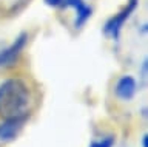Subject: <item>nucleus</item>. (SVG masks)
Listing matches in <instances>:
<instances>
[{
  "label": "nucleus",
  "mask_w": 148,
  "mask_h": 147,
  "mask_svg": "<svg viewBox=\"0 0 148 147\" xmlns=\"http://www.w3.org/2000/svg\"><path fill=\"white\" fill-rule=\"evenodd\" d=\"M25 43H26V34L23 33V34L18 36L8 48L0 50V67L11 65V63L17 59L18 54H20V51L23 50V47H25Z\"/></svg>",
  "instance_id": "f03ea898"
},
{
  "label": "nucleus",
  "mask_w": 148,
  "mask_h": 147,
  "mask_svg": "<svg viewBox=\"0 0 148 147\" xmlns=\"http://www.w3.org/2000/svg\"><path fill=\"white\" fill-rule=\"evenodd\" d=\"M63 6H73V8H76V11H77L76 26H77V28H80V26L86 22L88 17L91 16V10L82 2V0H65V5Z\"/></svg>",
  "instance_id": "423d86ee"
},
{
  "label": "nucleus",
  "mask_w": 148,
  "mask_h": 147,
  "mask_svg": "<svg viewBox=\"0 0 148 147\" xmlns=\"http://www.w3.org/2000/svg\"><path fill=\"white\" fill-rule=\"evenodd\" d=\"M49 6H63L65 5V0H45Z\"/></svg>",
  "instance_id": "6e6552de"
},
{
  "label": "nucleus",
  "mask_w": 148,
  "mask_h": 147,
  "mask_svg": "<svg viewBox=\"0 0 148 147\" xmlns=\"http://www.w3.org/2000/svg\"><path fill=\"white\" fill-rule=\"evenodd\" d=\"M25 119H3L0 124V139L11 141L17 136L18 130L22 128V124Z\"/></svg>",
  "instance_id": "20e7f679"
},
{
  "label": "nucleus",
  "mask_w": 148,
  "mask_h": 147,
  "mask_svg": "<svg viewBox=\"0 0 148 147\" xmlns=\"http://www.w3.org/2000/svg\"><path fill=\"white\" fill-rule=\"evenodd\" d=\"M116 93L120 99H131L134 93H136V81L133 79L131 76H123L122 79L117 82V87H116Z\"/></svg>",
  "instance_id": "39448f33"
},
{
  "label": "nucleus",
  "mask_w": 148,
  "mask_h": 147,
  "mask_svg": "<svg viewBox=\"0 0 148 147\" xmlns=\"http://www.w3.org/2000/svg\"><path fill=\"white\" fill-rule=\"evenodd\" d=\"M113 144H114V138L108 136V138H105V139H102L100 142H92L91 147H111Z\"/></svg>",
  "instance_id": "0eeeda50"
},
{
  "label": "nucleus",
  "mask_w": 148,
  "mask_h": 147,
  "mask_svg": "<svg viewBox=\"0 0 148 147\" xmlns=\"http://www.w3.org/2000/svg\"><path fill=\"white\" fill-rule=\"evenodd\" d=\"M31 107V93L20 79H8L0 85V118L26 119Z\"/></svg>",
  "instance_id": "f257e3e1"
},
{
  "label": "nucleus",
  "mask_w": 148,
  "mask_h": 147,
  "mask_svg": "<svg viewBox=\"0 0 148 147\" xmlns=\"http://www.w3.org/2000/svg\"><path fill=\"white\" fill-rule=\"evenodd\" d=\"M136 3H137V0H130L128 2V5H127V8L122 11V12H119L116 17H113L108 23H106V26H105V33L106 34H111L113 37L116 39L119 36V31H120V28H122V25H123V22L130 17V14L134 11V8H136Z\"/></svg>",
  "instance_id": "7ed1b4c3"
},
{
  "label": "nucleus",
  "mask_w": 148,
  "mask_h": 147,
  "mask_svg": "<svg viewBox=\"0 0 148 147\" xmlns=\"http://www.w3.org/2000/svg\"><path fill=\"white\" fill-rule=\"evenodd\" d=\"M142 146H143V147H148V135H143V138H142Z\"/></svg>",
  "instance_id": "1a4fd4ad"
},
{
  "label": "nucleus",
  "mask_w": 148,
  "mask_h": 147,
  "mask_svg": "<svg viewBox=\"0 0 148 147\" xmlns=\"http://www.w3.org/2000/svg\"><path fill=\"white\" fill-rule=\"evenodd\" d=\"M90 147H91V146H90Z\"/></svg>",
  "instance_id": "9d476101"
}]
</instances>
